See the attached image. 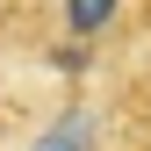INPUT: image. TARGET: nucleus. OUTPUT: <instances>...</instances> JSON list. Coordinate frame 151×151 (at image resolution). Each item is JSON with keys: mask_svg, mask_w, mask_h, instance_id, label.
Segmentation results:
<instances>
[{"mask_svg": "<svg viewBox=\"0 0 151 151\" xmlns=\"http://www.w3.org/2000/svg\"><path fill=\"white\" fill-rule=\"evenodd\" d=\"M36 151H93V129H86V115H65V122H50L43 137H36Z\"/></svg>", "mask_w": 151, "mask_h": 151, "instance_id": "nucleus-1", "label": "nucleus"}, {"mask_svg": "<svg viewBox=\"0 0 151 151\" xmlns=\"http://www.w3.org/2000/svg\"><path fill=\"white\" fill-rule=\"evenodd\" d=\"M108 14H115V0H65V22L79 29V36H93V29L108 22Z\"/></svg>", "mask_w": 151, "mask_h": 151, "instance_id": "nucleus-2", "label": "nucleus"}]
</instances>
